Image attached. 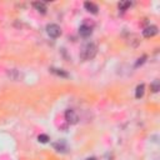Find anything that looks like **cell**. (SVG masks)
Returning <instances> with one entry per match:
<instances>
[{
    "instance_id": "6da1fadb",
    "label": "cell",
    "mask_w": 160,
    "mask_h": 160,
    "mask_svg": "<svg viewBox=\"0 0 160 160\" xmlns=\"http://www.w3.org/2000/svg\"><path fill=\"white\" fill-rule=\"evenodd\" d=\"M96 53H98V46L94 43H88L82 48V50H80V59L82 60H92L95 58Z\"/></svg>"
},
{
    "instance_id": "7a4b0ae2",
    "label": "cell",
    "mask_w": 160,
    "mask_h": 160,
    "mask_svg": "<svg viewBox=\"0 0 160 160\" xmlns=\"http://www.w3.org/2000/svg\"><path fill=\"white\" fill-rule=\"evenodd\" d=\"M46 31H48L50 38H59L61 35V29L56 24H49L46 26Z\"/></svg>"
},
{
    "instance_id": "3957f363",
    "label": "cell",
    "mask_w": 160,
    "mask_h": 160,
    "mask_svg": "<svg viewBox=\"0 0 160 160\" xmlns=\"http://www.w3.org/2000/svg\"><path fill=\"white\" fill-rule=\"evenodd\" d=\"M65 120L69 124H76L79 121V118H78V115H76V113L74 110L69 109V110L65 111Z\"/></svg>"
},
{
    "instance_id": "277c9868",
    "label": "cell",
    "mask_w": 160,
    "mask_h": 160,
    "mask_svg": "<svg viewBox=\"0 0 160 160\" xmlns=\"http://www.w3.org/2000/svg\"><path fill=\"white\" fill-rule=\"evenodd\" d=\"M158 34V26L155 25H150V26H146L144 30H143V35L144 38H153Z\"/></svg>"
},
{
    "instance_id": "5b68a950",
    "label": "cell",
    "mask_w": 160,
    "mask_h": 160,
    "mask_svg": "<svg viewBox=\"0 0 160 160\" xmlns=\"http://www.w3.org/2000/svg\"><path fill=\"white\" fill-rule=\"evenodd\" d=\"M84 8L89 12V13H92V14H98V5H95L94 3H92V2H85L84 3Z\"/></svg>"
},
{
    "instance_id": "8992f818",
    "label": "cell",
    "mask_w": 160,
    "mask_h": 160,
    "mask_svg": "<svg viewBox=\"0 0 160 160\" xmlns=\"http://www.w3.org/2000/svg\"><path fill=\"white\" fill-rule=\"evenodd\" d=\"M79 33H80V35L82 36H84V38H87V36H89V35H92V33H93V30H92V28L90 26H88V25H82L79 28Z\"/></svg>"
},
{
    "instance_id": "52a82bcc",
    "label": "cell",
    "mask_w": 160,
    "mask_h": 160,
    "mask_svg": "<svg viewBox=\"0 0 160 160\" xmlns=\"http://www.w3.org/2000/svg\"><path fill=\"white\" fill-rule=\"evenodd\" d=\"M33 7H34L39 13H41V14H45V13H46V10H48L46 4H45V3H43V2H35V3H33Z\"/></svg>"
},
{
    "instance_id": "ba28073f",
    "label": "cell",
    "mask_w": 160,
    "mask_h": 160,
    "mask_svg": "<svg viewBox=\"0 0 160 160\" xmlns=\"http://www.w3.org/2000/svg\"><path fill=\"white\" fill-rule=\"evenodd\" d=\"M50 71L58 76H61V78H69V74L66 71H64L63 69H56V68H51Z\"/></svg>"
},
{
    "instance_id": "9c48e42d",
    "label": "cell",
    "mask_w": 160,
    "mask_h": 160,
    "mask_svg": "<svg viewBox=\"0 0 160 160\" xmlns=\"http://www.w3.org/2000/svg\"><path fill=\"white\" fill-rule=\"evenodd\" d=\"M144 93H145V85H144V84L138 85V87H136V90H135V98H136V99L143 98Z\"/></svg>"
},
{
    "instance_id": "30bf717a",
    "label": "cell",
    "mask_w": 160,
    "mask_h": 160,
    "mask_svg": "<svg viewBox=\"0 0 160 160\" xmlns=\"http://www.w3.org/2000/svg\"><path fill=\"white\" fill-rule=\"evenodd\" d=\"M151 90H153V93H158L159 90H160V83H159V80H155L154 83H151Z\"/></svg>"
},
{
    "instance_id": "8fae6325",
    "label": "cell",
    "mask_w": 160,
    "mask_h": 160,
    "mask_svg": "<svg viewBox=\"0 0 160 160\" xmlns=\"http://www.w3.org/2000/svg\"><path fill=\"white\" fill-rule=\"evenodd\" d=\"M38 140H39L40 143H43V144H46V143L50 140V138H49L46 134H40V135L38 136Z\"/></svg>"
},
{
    "instance_id": "7c38bea8",
    "label": "cell",
    "mask_w": 160,
    "mask_h": 160,
    "mask_svg": "<svg viewBox=\"0 0 160 160\" xmlns=\"http://www.w3.org/2000/svg\"><path fill=\"white\" fill-rule=\"evenodd\" d=\"M130 5H131L130 2H120V3H119V9H120V10H126Z\"/></svg>"
},
{
    "instance_id": "4fadbf2b",
    "label": "cell",
    "mask_w": 160,
    "mask_h": 160,
    "mask_svg": "<svg viewBox=\"0 0 160 160\" xmlns=\"http://www.w3.org/2000/svg\"><path fill=\"white\" fill-rule=\"evenodd\" d=\"M145 59H146V56H145V55H144V56H143V58H141V59H139V61H138V63H136V66H139V65H140V64H143V63H144V61H145Z\"/></svg>"
},
{
    "instance_id": "5bb4252c",
    "label": "cell",
    "mask_w": 160,
    "mask_h": 160,
    "mask_svg": "<svg viewBox=\"0 0 160 160\" xmlns=\"http://www.w3.org/2000/svg\"><path fill=\"white\" fill-rule=\"evenodd\" d=\"M87 160H96L95 158H89V159H87Z\"/></svg>"
}]
</instances>
